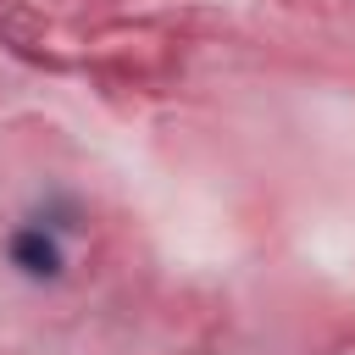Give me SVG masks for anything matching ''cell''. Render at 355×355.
Segmentation results:
<instances>
[{
    "instance_id": "obj_1",
    "label": "cell",
    "mask_w": 355,
    "mask_h": 355,
    "mask_svg": "<svg viewBox=\"0 0 355 355\" xmlns=\"http://www.w3.org/2000/svg\"><path fill=\"white\" fill-rule=\"evenodd\" d=\"M6 255H11V266L22 272V277H61V244H55V233L44 227V222H33V227H17L11 233V244H6Z\"/></svg>"
}]
</instances>
